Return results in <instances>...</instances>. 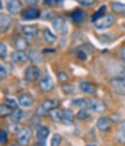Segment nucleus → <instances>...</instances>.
Segmentation results:
<instances>
[{
  "label": "nucleus",
  "mask_w": 125,
  "mask_h": 146,
  "mask_svg": "<svg viewBox=\"0 0 125 146\" xmlns=\"http://www.w3.org/2000/svg\"><path fill=\"white\" fill-rule=\"evenodd\" d=\"M8 140V133L3 129H0V143H5Z\"/></svg>",
  "instance_id": "obj_34"
},
{
  "label": "nucleus",
  "mask_w": 125,
  "mask_h": 146,
  "mask_svg": "<svg viewBox=\"0 0 125 146\" xmlns=\"http://www.w3.org/2000/svg\"><path fill=\"white\" fill-rule=\"evenodd\" d=\"M43 36H44V39H45V41L48 42L49 44L55 43L56 40H57V37H56V35L50 30H48V29H46V30L43 31Z\"/></svg>",
  "instance_id": "obj_21"
},
{
  "label": "nucleus",
  "mask_w": 125,
  "mask_h": 146,
  "mask_svg": "<svg viewBox=\"0 0 125 146\" xmlns=\"http://www.w3.org/2000/svg\"><path fill=\"white\" fill-rule=\"evenodd\" d=\"M62 140H63V137L61 134H59V133L54 134L52 139H51V146H60L61 145Z\"/></svg>",
  "instance_id": "obj_31"
},
{
  "label": "nucleus",
  "mask_w": 125,
  "mask_h": 146,
  "mask_svg": "<svg viewBox=\"0 0 125 146\" xmlns=\"http://www.w3.org/2000/svg\"><path fill=\"white\" fill-rule=\"evenodd\" d=\"M114 21L115 19L113 15H104L97 21L94 22V26L98 30H106L113 26Z\"/></svg>",
  "instance_id": "obj_1"
},
{
  "label": "nucleus",
  "mask_w": 125,
  "mask_h": 146,
  "mask_svg": "<svg viewBox=\"0 0 125 146\" xmlns=\"http://www.w3.org/2000/svg\"><path fill=\"white\" fill-rule=\"evenodd\" d=\"M106 11H107V7H106V6H102V7L100 8L99 10H98L97 12H96L95 14L93 15L92 20H93L94 22L97 21L98 19H100V18L103 17V16L105 15V13H106Z\"/></svg>",
  "instance_id": "obj_30"
},
{
  "label": "nucleus",
  "mask_w": 125,
  "mask_h": 146,
  "mask_svg": "<svg viewBox=\"0 0 125 146\" xmlns=\"http://www.w3.org/2000/svg\"><path fill=\"white\" fill-rule=\"evenodd\" d=\"M11 58L12 60L16 63H24L26 62V60L28 59V55H26L24 51H20V50H17V51H14L11 55Z\"/></svg>",
  "instance_id": "obj_13"
},
{
  "label": "nucleus",
  "mask_w": 125,
  "mask_h": 146,
  "mask_svg": "<svg viewBox=\"0 0 125 146\" xmlns=\"http://www.w3.org/2000/svg\"><path fill=\"white\" fill-rule=\"evenodd\" d=\"M6 76H7V71H6V69L2 65H0V80L5 78Z\"/></svg>",
  "instance_id": "obj_37"
},
{
  "label": "nucleus",
  "mask_w": 125,
  "mask_h": 146,
  "mask_svg": "<svg viewBox=\"0 0 125 146\" xmlns=\"http://www.w3.org/2000/svg\"><path fill=\"white\" fill-rule=\"evenodd\" d=\"M40 77V71L36 66H30L24 72V78L28 82H33L37 80Z\"/></svg>",
  "instance_id": "obj_5"
},
{
  "label": "nucleus",
  "mask_w": 125,
  "mask_h": 146,
  "mask_svg": "<svg viewBox=\"0 0 125 146\" xmlns=\"http://www.w3.org/2000/svg\"><path fill=\"white\" fill-rule=\"evenodd\" d=\"M77 55H78V58H80V59H82V60H85L86 58H87L86 53L84 52L83 50H79V51H78Z\"/></svg>",
  "instance_id": "obj_38"
},
{
  "label": "nucleus",
  "mask_w": 125,
  "mask_h": 146,
  "mask_svg": "<svg viewBox=\"0 0 125 146\" xmlns=\"http://www.w3.org/2000/svg\"><path fill=\"white\" fill-rule=\"evenodd\" d=\"M88 109L92 110L93 112H95L97 114H102L107 111L108 107H107L106 103L104 101L100 99H90L89 100Z\"/></svg>",
  "instance_id": "obj_2"
},
{
  "label": "nucleus",
  "mask_w": 125,
  "mask_h": 146,
  "mask_svg": "<svg viewBox=\"0 0 125 146\" xmlns=\"http://www.w3.org/2000/svg\"><path fill=\"white\" fill-rule=\"evenodd\" d=\"M77 118L79 119V120H89V119L91 118V115L90 113H89L88 109H86V108H83V109H81L79 112L77 113Z\"/></svg>",
  "instance_id": "obj_28"
},
{
  "label": "nucleus",
  "mask_w": 125,
  "mask_h": 146,
  "mask_svg": "<svg viewBox=\"0 0 125 146\" xmlns=\"http://www.w3.org/2000/svg\"><path fill=\"white\" fill-rule=\"evenodd\" d=\"M26 2L28 4H35L38 2V0H26Z\"/></svg>",
  "instance_id": "obj_39"
},
{
  "label": "nucleus",
  "mask_w": 125,
  "mask_h": 146,
  "mask_svg": "<svg viewBox=\"0 0 125 146\" xmlns=\"http://www.w3.org/2000/svg\"><path fill=\"white\" fill-rule=\"evenodd\" d=\"M11 108L6 104H0V117L1 118H5L11 115Z\"/></svg>",
  "instance_id": "obj_27"
},
{
  "label": "nucleus",
  "mask_w": 125,
  "mask_h": 146,
  "mask_svg": "<svg viewBox=\"0 0 125 146\" xmlns=\"http://www.w3.org/2000/svg\"><path fill=\"white\" fill-rule=\"evenodd\" d=\"M39 10L36 7H30L28 8L23 14V19L24 20H28V21H30V20H35L39 17Z\"/></svg>",
  "instance_id": "obj_11"
},
{
  "label": "nucleus",
  "mask_w": 125,
  "mask_h": 146,
  "mask_svg": "<svg viewBox=\"0 0 125 146\" xmlns=\"http://www.w3.org/2000/svg\"><path fill=\"white\" fill-rule=\"evenodd\" d=\"M54 88V80L50 76H45L39 82V89L43 92H49Z\"/></svg>",
  "instance_id": "obj_6"
},
{
  "label": "nucleus",
  "mask_w": 125,
  "mask_h": 146,
  "mask_svg": "<svg viewBox=\"0 0 125 146\" xmlns=\"http://www.w3.org/2000/svg\"><path fill=\"white\" fill-rule=\"evenodd\" d=\"M97 127L100 131L107 132L111 129V121L108 117H102L98 120L97 122Z\"/></svg>",
  "instance_id": "obj_9"
},
{
  "label": "nucleus",
  "mask_w": 125,
  "mask_h": 146,
  "mask_svg": "<svg viewBox=\"0 0 125 146\" xmlns=\"http://www.w3.org/2000/svg\"><path fill=\"white\" fill-rule=\"evenodd\" d=\"M5 104L8 105L11 109H17L19 102H17V101H16L15 99H13V98H6V99H5Z\"/></svg>",
  "instance_id": "obj_32"
},
{
  "label": "nucleus",
  "mask_w": 125,
  "mask_h": 146,
  "mask_svg": "<svg viewBox=\"0 0 125 146\" xmlns=\"http://www.w3.org/2000/svg\"><path fill=\"white\" fill-rule=\"evenodd\" d=\"M89 100H90V99H87V98H78V99L73 100L72 104L74 105V106L84 107V108H86V109H88Z\"/></svg>",
  "instance_id": "obj_26"
},
{
  "label": "nucleus",
  "mask_w": 125,
  "mask_h": 146,
  "mask_svg": "<svg viewBox=\"0 0 125 146\" xmlns=\"http://www.w3.org/2000/svg\"><path fill=\"white\" fill-rule=\"evenodd\" d=\"M44 3H45L46 5H50V4H52V3H55V0H44Z\"/></svg>",
  "instance_id": "obj_40"
},
{
  "label": "nucleus",
  "mask_w": 125,
  "mask_h": 146,
  "mask_svg": "<svg viewBox=\"0 0 125 146\" xmlns=\"http://www.w3.org/2000/svg\"><path fill=\"white\" fill-rule=\"evenodd\" d=\"M63 123L64 125H71L74 121V117H73V113L68 109H66L63 111Z\"/></svg>",
  "instance_id": "obj_17"
},
{
  "label": "nucleus",
  "mask_w": 125,
  "mask_h": 146,
  "mask_svg": "<svg viewBox=\"0 0 125 146\" xmlns=\"http://www.w3.org/2000/svg\"><path fill=\"white\" fill-rule=\"evenodd\" d=\"M7 46L3 43V42H0V58L1 59H5L7 57Z\"/></svg>",
  "instance_id": "obj_33"
},
{
  "label": "nucleus",
  "mask_w": 125,
  "mask_h": 146,
  "mask_svg": "<svg viewBox=\"0 0 125 146\" xmlns=\"http://www.w3.org/2000/svg\"><path fill=\"white\" fill-rule=\"evenodd\" d=\"M40 106H41L47 112V113H48L50 110L54 109V108H56V107L58 106V101L53 100V99H48V100L44 101V102L42 103Z\"/></svg>",
  "instance_id": "obj_19"
},
{
  "label": "nucleus",
  "mask_w": 125,
  "mask_h": 146,
  "mask_svg": "<svg viewBox=\"0 0 125 146\" xmlns=\"http://www.w3.org/2000/svg\"><path fill=\"white\" fill-rule=\"evenodd\" d=\"M76 1L82 6H91L95 3L96 0H76Z\"/></svg>",
  "instance_id": "obj_35"
},
{
  "label": "nucleus",
  "mask_w": 125,
  "mask_h": 146,
  "mask_svg": "<svg viewBox=\"0 0 125 146\" xmlns=\"http://www.w3.org/2000/svg\"><path fill=\"white\" fill-rule=\"evenodd\" d=\"M116 138L120 143L125 144V121L120 123L119 129L116 132Z\"/></svg>",
  "instance_id": "obj_20"
},
{
  "label": "nucleus",
  "mask_w": 125,
  "mask_h": 146,
  "mask_svg": "<svg viewBox=\"0 0 125 146\" xmlns=\"http://www.w3.org/2000/svg\"><path fill=\"white\" fill-rule=\"evenodd\" d=\"M49 133H50V131H49V129L45 127V125H39L37 127L36 136L38 138V140H45L48 137Z\"/></svg>",
  "instance_id": "obj_15"
},
{
  "label": "nucleus",
  "mask_w": 125,
  "mask_h": 146,
  "mask_svg": "<svg viewBox=\"0 0 125 146\" xmlns=\"http://www.w3.org/2000/svg\"><path fill=\"white\" fill-rule=\"evenodd\" d=\"M28 57H30V59L31 60V62H33V63L38 62V61H40V59H41L40 53L36 50H31L30 54H28Z\"/></svg>",
  "instance_id": "obj_29"
},
{
  "label": "nucleus",
  "mask_w": 125,
  "mask_h": 146,
  "mask_svg": "<svg viewBox=\"0 0 125 146\" xmlns=\"http://www.w3.org/2000/svg\"><path fill=\"white\" fill-rule=\"evenodd\" d=\"M86 146H97V145H94V144H88V145H86Z\"/></svg>",
  "instance_id": "obj_44"
},
{
  "label": "nucleus",
  "mask_w": 125,
  "mask_h": 146,
  "mask_svg": "<svg viewBox=\"0 0 125 146\" xmlns=\"http://www.w3.org/2000/svg\"><path fill=\"white\" fill-rule=\"evenodd\" d=\"M111 9L116 14H125V4L122 3H113L111 4Z\"/></svg>",
  "instance_id": "obj_25"
},
{
  "label": "nucleus",
  "mask_w": 125,
  "mask_h": 146,
  "mask_svg": "<svg viewBox=\"0 0 125 146\" xmlns=\"http://www.w3.org/2000/svg\"><path fill=\"white\" fill-rule=\"evenodd\" d=\"M18 102H19V104L21 105L22 107L28 108L33 105L34 99H33V97L30 93H22L21 95L19 96V98H18Z\"/></svg>",
  "instance_id": "obj_8"
},
{
  "label": "nucleus",
  "mask_w": 125,
  "mask_h": 146,
  "mask_svg": "<svg viewBox=\"0 0 125 146\" xmlns=\"http://www.w3.org/2000/svg\"><path fill=\"white\" fill-rule=\"evenodd\" d=\"M63 2V0H55V4H57V5H60Z\"/></svg>",
  "instance_id": "obj_41"
},
{
  "label": "nucleus",
  "mask_w": 125,
  "mask_h": 146,
  "mask_svg": "<svg viewBox=\"0 0 125 146\" xmlns=\"http://www.w3.org/2000/svg\"><path fill=\"white\" fill-rule=\"evenodd\" d=\"M0 9H2V2H1V0H0Z\"/></svg>",
  "instance_id": "obj_43"
},
{
  "label": "nucleus",
  "mask_w": 125,
  "mask_h": 146,
  "mask_svg": "<svg viewBox=\"0 0 125 146\" xmlns=\"http://www.w3.org/2000/svg\"><path fill=\"white\" fill-rule=\"evenodd\" d=\"M12 25V19L6 14H0V31H6Z\"/></svg>",
  "instance_id": "obj_12"
},
{
  "label": "nucleus",
  "mask_w": 125,
  "mask_h": 146,
  "mask_svg": "<svg viewBox=\"0 0 125 146\" xmlns=\"http://www.w3.org/2000/svg\"><path fill=\"white\" fill-rule=\"evenodd\" d=\"M58 78H59V80L62 82H66L68 80V77L66 73H60L59 76H58Z\"/></svg>",
  "instance_id": "obj_36"
},
{
  "label": "nucleus",
  "mask_w": 125,
  "mask_h": 146,
  "mask_svg": "<svg viewBox=\"0 0 125 146\" xmlns=\"http://www.w3.org/2000/svg\"><path fill=\"white\" fill-rule=\"evenodd\" d=\"M15 46L18 50L24 51L28 47V40L26 38H24V37H20V38H18L16 40Z\"/></svg>",
  "instance_id": "obj_18"
},
{
  "label": "nucleus",
  "mask_w": 125,
  "mask_h": 146,
  "mask_svg": "<svg viewBox=\"0 0 125 146\" xmlns=\"http://www.w3.org/2000/svg\"><path fill=\"white\" fill-rule=\"evenodd\" d=\"M7 9L11 14H18L23 9V3L21 0H10L7 3Z\"/></svg>",
  "instance_id": "obj_10"
},
{
  "label": "nucleus",
  "mask_w": 125,
  "mask_h": 146,
  "mask_svg": "<svg viewBox=\"0 0 125 146\" xmlns=\"http://www.w3.org/2000/svg\"><path fill=\"white\" fill-rule=\"evenodd\" d=\"M10 116H11V120L17 123L22 120V118H23V111L17 108V109H14V111L11 113Z\"/></svg>",
  "instance_id": "obj_24"
},
{
  "label": "nucleus",
  "mask_w": 125,
  "mask_h": 146,
  "mask_svg": "<svg viewBox=\"0 0 125 146\" xmlns=\"http://www.w3.org/2000/svg\"><path fill=\"white\" fill-rule=\"evenodd\" d=\"M124 27H125V25H124Z\"/></svg>",
  "instance_id": "obj_45"
},
{
  "label": "nucleus",
  "mask_w": 125,
  "mask_h": 146,
  "mask_svg": "<svg viewBox=\"0 0 125 146\" xmlns=\"http://www.w3.org/2000/svg\"><path fill=\"white\" fill-rule=\"evenodd\" d=\"M124 15H125V14H124Z\"/></svg>",
  "instance_id": "obj_46"
},
{
  "label": "nucleus",
  "mask_w": 125,
  "mask_h": 146,
  "mask_svg": "<svg viewBox=\"0 0 125 146\" xmlns=\"http://www.w3.org/2000/svg\"><path fill=\"white\" fill-rule=\"evenodd\" d=\"M80 89H81L83 92L88 93V94H95L97 92V88L93 84L89 82H83L80 84Z\"/></svg>",
  "instance_id": "obj_14"
},
{
  "label": "nucleus",
  "mask_w": 125,
  "mask_h": 146,
  "mask_svg": "<svg viewBox=\"0 0 125 146\" xmlns=\"http://www.w3.org/2000/svg\"><path fill=\"white\" fill-rule=\"evenodd\" d=\"M86 14L81 10H76L71 13V19L75 24H81L85 20Z\"/></svg>",
  "instance_id": "obj_16"
},
{
  "label": "nucleus",
  "mask_w": 125,
  "mask_h": 146,
  "mask_svg": "<svg viewBox=\"0 0 125 146\" xmlns=\"http://www.w3.org/2000/svg\"><path fill=\"white\" fill-rule=\"evenodd\" d=\"M52 25L54 30L57 31V33L62 35H66V33H68V25H66V21L63 18L61 17L55 18L52 22Z\"/></svg>",
  "instance_id": "obj_3"
},
{
  "label": "nucleus",
  "mask_w": 125,
  "mask_h": 146,
  "mask_svg": "<svg viewBox=\"0 0 125 146\" xmlns=\"http://www.w3.org/2000/svg\"><path fill=\"white\" fill-rule=\"evenodd\" d=\"M49 115L54 122H61L63 119V112L60 111L59 109H56V108L49 111Z\"/></svg>",
  "instance_id": "obj_22"
},
{
  "label": "nucleus",
  "mask_w": 125,
  "mask_h": 146,
  "mask_svg": "<svg viewBox=\"0 0 125 146\" xmlns=\"http://www.w3.org/2000/svg\"><path fill=\"white\" fill-rule=\"evenodd\" d=\"M31 136V129L30 127H24L18 134V141L21 145H26Z\"/></svg>",
  "instance_id": "obj_7"
},
{
  "label": "nucleus",
  "mask_w": 125,
  "mask_h": 146,
  "mask_svg": "<svg viewBox=\"0 0 125 146\" xmlns=\"http://www.w3.org/2000/svg\"><path fill=\"white\" fill-rule=\"evenodd\" d=\"M122 57H123V59H125V47L123 48V50H122Z\"/></svg>",
  "instance_id": "obj_42"
},
{
  "label": "nucleus",
  "mask_w": 125,
  "mask_h": 146,
  "mask_svg": "<svg viewBox=\"0 0 125 146\" xmlns=\"http://www.w3.org/2000/svg\"><path fill=\"white\" fill-rule=\"evenodd\" d=\"M111 86L116 93L120 95H125V78H115L111 80Z\"/></svg>",
  "instance_id": "obj_4"
},
{
  "label": "nucleus",
  "mask_w": 125,
  "mask_h": 146,
  "mask_svg": "<svg viewBox=\"0 0 125 146\" xmlns=\"http://www.w3.org/2000/svg\"><path fill=\"white\" fill-rule=\"evenodd\" d=\"M23 31L28 36H34L38 33V29L35 26H24L23 28Z\"/></svg>",
  "instance_id": "obj_23"
}]
</instances>
